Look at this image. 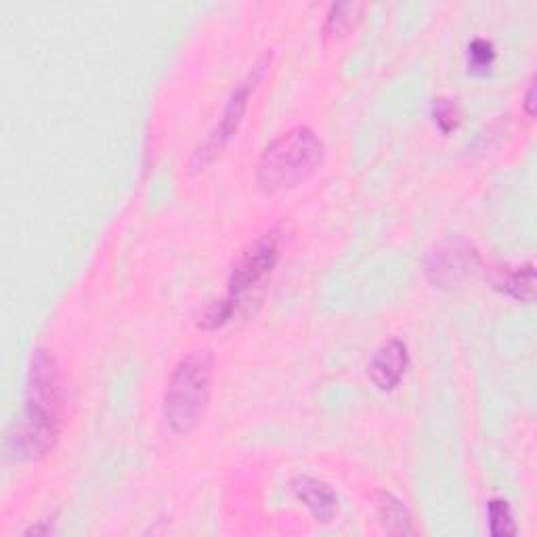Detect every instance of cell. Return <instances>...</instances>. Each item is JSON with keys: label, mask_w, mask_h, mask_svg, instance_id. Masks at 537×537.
Instances as JSON below:
<instances>
[{"label": "cell", "mask_w": 537, "mask_h": 537, "mask_svg": "<svg viewBox=\"0 0 537 537\" xmlns=\"http://www.w3.org/2000/svg\"><path fill=\"white\" fill-rule=\"evenodd\" d=\"M63 380L55 357L38 347L32 351L24 416L7 435L5 449L13 460H40L55 447L61 433Z\"/></svg>", "instance_id": "obj_1"}, {"label": "cell", "mask_w": 537, "mask_h": 537, "mask_svg": "<svg viewBox=\"0 0 537 537\" xmlns=\"http://www.w3.org/2000/svg\"><path fill=\"white\" fill-rule=\"evenodd\" d=\"M326 158V143L311 126H294L279 135L256 162V185L267 196L305 183Z\"/></svg>", "instance_id": "obj_2"}, {"label": "cell", "mask_w": 537, "mask_h": 537, "mask_svg": "<svg viewBox=\"0 0 537 537\" xmlns=\"http://www.w3.org/2000/svg\"><path fill=\"white\" fill-rule=\"evenodd\" d=\"M214 355L206 349L185 355L168 378L162 414L175 435H189L196 428L212 397Z\"/></svg>", "instance_id": "obj_3"}, {"label": "cell", "mask_w": 537, "mask_h": 537, "mask_svg": "<svg viewBox=\"0 0 537 537\" xmlns=\"http://www.w3.org/2000/svg\"><path fill=\"white\" fill-rule=\"evenodd\" d=\"M269 63H271V53L261 55L259 59L254 61V66L248 70V74L238 84H235V89L231 91V95L223 107V114H221L219 122L214 124V128L204 139V143L191 156L193 170H200V168L208 166L212 160H217V156L229 145V141L235 137V133H238V128L246 116L250 97L256 91V87L261 84V80L269 68Z\"/></svg>", "instance_id": "obj_4"}, {"label": "cell", "mask_w": 537, "mask_h": 537, "mask_svg": "<svg viewBox=\"0 0 537 537\" xmlns=\"http://www.w3.org/2000/svg\"><path fill=\"white\" fill-rule=\"evenodd\" d=\"M284 235L279 229H269L250 242L238 259L233 261L227 279V298L231 303L240 305V300L273 273L282 256Z\"/></svg>", "instance_id": "obj_5"}, {"label": "cell", "mask_w": 537, "mask_h": 537, "mask_svg": "<svg viewBox=\"0 0 537 537\" xmlns=\"http://www.w3.org/2000/svg\"><path fill=\"white\" fill-rule=\"evenodd\" d=\"M477 261H479L477 252L468 244L451 242L431 254V259H428V265H426V275L431 277L433 284L441 288H449L454 284H460V279L472 269V265H475Z\"/></svg>", "instance_id": "obj_6"}, {"label": "cell", "mask_w": 537, "mask_h": 537, "mask_svg": "<svg viewBox=\"0 0 537 537\" xmlns=\"http://www.w3.org/2000/svg\"><path fill=\"white\" fill-rule=\"evenodd\" d=\"M407 365H410V351L399 338H393L372 355L368 363V376L380 391H393L403 380Z\"/></svg>", "instance_id": "obj_7"}, {"label": "cell", "mask_w": 537, "mask_h": 537, "mask_svg": "<svg viewBox=\"0 0 537 537\" xmlns=\"http://www.w3.org/2000/svg\"><path fill=\"white\" fill-rule=\"evenodd\" d=\"M294 498L303 504L317 523H332L338 512V493L326 481L300 475L292 481Z\"/></svg>", "instance_id": "obj_8"}, {"label": "cell", "mask_w": 537, "mask_h": 537, "mask_svg": "<svg viewBox=\"0 0 537 537\" xmlns=\"http://www.w3.org/2000/svg\"><path fill=\"white\" fill-rule=\"evenodd\" d=\"M491 284L496 290L504 292L506 296L519 300V303H533L535 298V265L533 261L510 269V271H498L493 275Z\"/></svg>", "instance_id": "obj_9"}, {"label": "cell", "mask_w": 537, "mask_h": 537, "mask_svg": "<svg viewBox=\"0 0 537 537\" xmlns=\"http://www.w3.org/2000/svg\"><path fill=\"white\" fill-rule=\"evenodd\" d=\"M378 521L382 529L391 535H412L414 533V519L407 506L393 496V493L382 491L378 498Z\"/></svg>", "instance_id": "obj_10"}, {"label": "cell", "mask_w": 537, "mask_h": 537, "mask_svg": "<svg viewBox=\"0 0 537 537\" xmlns=\"http://www.w3.org/2000/svg\"><path fill=\"white\" fill-rule=\"evenodd\" d=\"M365 5L361 3H336L330 7L326 21H324V38L326 40H338L345 38L349 32H353L359 21L363 19Z\"/></svg>", "instance_id": "obj_11"}, {"label": "cell", "mask_w": 537, "mask_h": 537, "mask_svg": "<svg viewBox=\"0 0 537 537\" xmlns=\"http://www.w3.org/2000/svg\"><path fill=\"white\" fill-rule=\"evenodd\" d=\"M487 521H489V533L493 537L517 535V523H514L512 508L506 500L496 498L487 504Z\"/></svg>", "instance_id": "obj_12"}, {"label": "cell", "mask_w": 537, "mask_h": 537, "mask_svg": "<svg viewBox=\"0 0 537 537\" xmlns=\"http://www.w3.org/2000/svg\"><path fill=\"white\" fill-rule=\"evenodd\" d=\"M468 70L472 74H487L496 63V47L487 38H475L468 45Z\"/></svg>", "instance_id": "obj_13"}, {"label": "cell", "mask_w": 537, "mask_h": 537, "mask_svg": "<svg viewBox=\"0 0 537 537\" xmlns=\"http://www.w3.org/2000/svg\"><path fill=\"white\" fill-rule=\"evenodd\" d=\"M235 309H238V305L231 303V300L227 296L221 298V300H214V303L208 305L204 309V313L200 315L198 326L202 330H219V328H223V326L229 324L233 313H235Z\"/></svg>", "instance_id": "obj_14"}, {"label": "cell", "mask_w": 537, "mask_h": 537, "mask_svg": "<svg viewBox=\"0 0 537 537\" xmlns=\"http://www.w3.org/2000/svg\"><path fill=\"white\" fill-rule=\"evenodd\" d=\"M433 120L443 135L456 131L460 126V107L454 99L439 97L433 101Z\"/></svg>", "instance_id": "obj_15"}, {"label": "cell", "mask_w": 537, "mask_h": 537, "mask_svg": "<svg viewBox=\"0 0 537 537\" xmlns=\"http://www.w3.org/2000/svg\"><path fill=\"white\" fill-rule=\"evenodd\" d=\"M525 112L527 116L535 114V82L533 80L529 82V89L525 93Z\"/></svg>", "instance_id": "obj_16"}, {"label": "cell", "mask_w": 537, "mask_h": 537, "mask_svg": "<svg viewBox=\"0 0 537 537\" xmlns=\"http://www.w3.org/2000/svg\"><path fill=\"white\" fill-rule=\"evenodd\" d=\"M53 531V523H40V525H34L26 531V535H49Z\"/></svg>", "instance_id": "obj_17"}]
</instances>
